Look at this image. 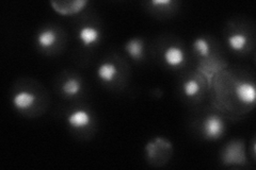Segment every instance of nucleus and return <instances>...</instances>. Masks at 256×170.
Returning <instances> with one entry per match:
<instances>
[{
	"mask_svg": "<svg viewBox=\"0 0 256 170\" xmlns=\"http://www.w3.org/2000/svg\"><path fill=\"white\" fill-rule=\"evenodd\" d=\"M224 130H226V125L220 116L210 114L204 118L202 131L205 139L214 141L218 140L223 135Z\"/></svg>",
	"mask_w": 256,
	"mask_h": 170,
	"instance_id": "nucleus-1",
	"label": "nucleus"
},
{
	"mask_svg": "<svg viewBox=\"0 0 256 170\" xmlns=\"http://www.w3.org/2000/svg\"><path fill=\"white\" fill-rule=\"evenodd\" d=\"M237 99L244 104H254L256 99V88L252 82L240 81L235 86Z\"/></svg>",
	"mask_w": 256,
	"mask_h": 170,
	"instance_id": "nucleus-2",
	"label": "nucleus"
},
{
	"mask_svg": "<svg viewBox=\"0 0 256 170\" xmlns=\"http://www.w3.org/2000/svg\"><path fill=\"white\" fill-rule=\"evenodd\" d=\"M88 1L86 0H76V1H50L52 9L61 15L76 14L84 9Z\"/></svg>",
	"mask_w": 256,
	"mask_h": 170,
	"instance_id": "nucleus-3",
	"label": "nucleus"
},
{
	"mask_svg": "<svg viewBox=\"0 0 256 170\" xmlns=\"http://www.w3.org/2000/svg\"><path fill=\"white\" fill-rule=\"evenodd\" d=\"M164 61L169 67H180L186 61V53L178 46H169L164 51Z\"/></svg>",
	"mask_w": 256,
	"mask_h": 170,
	"instance_id": "nucleus-4",
	"label": "nucleus"
},
{
	"mask_svg": "<svg viewBox=\"0 0 256 170\" xmlns=\"http://www.w3.org/2000/svg\"><path fill=\"white\" fill-rule=\"evenodd\" d=\"M68 124L70 127L74 129H84L91 124V114L86 110L78 109L73 112H70L68 116Z\"/></svg>",
	"mask_w": 256,
	"mask_h": 170,
	"instance_id": "nucleus-5",
	"label": "nucleus"
},
{
	"mask_svg": "<svg viewBox=\"0 0 256 170\" xmlns=\"http://www.w3.org/2000/svg\"><path fill=\"white\" fill-rule=\"evenodd\" d=\"M78 38L84 47H91L100 42V31L96 27L86 25L79 29Z\"/></svg>",
	"mask_w": 256,
	"mask_h": 170,
	"instance_id": "nucleus-6",
	"label": "nucleus"
},
{
	"mask_svg": "<svg viewBox=\"0 0 256 170\" xmlns=\"http://www.w3.org/2000/svg\"><path fill=\"white\" fill-rule=\"evenodd\" d=\"M36 96L28 91L18 92L12 98V105L18 111L29 110L36 102Z\"/></svg>",
	"mask_w": 256,
	"mask_h": 170,
	"instance_id": "nucleus-7",
	"label": "nucleus"
},
{
	"mask_svg": "<svg viewBox=\"0 0 256 170\" xmlns=\"http://www.w3.org/2000/svg\"><path fill=\"white\" fill-rule=\"evenodd\" d=\"M96 75H98V77L102 82L110 83L112 81H114V79L118 75V69L114 63L104 62L98 67Z\"/></svg>",
	"mask_w": 256,
	"mask_h": 170,
	"instance_id": "nucleus-8",
	"label": "nucleus"
},
{
	"mask_svg": "<svg viewBox=\"0 0 256 170\" xmlns=\"http://www.w3.org/2000/svg\"><path fill=\"white\" fill-rule=\"evenodd\" d=\"M58 40V34L52 28H45L36 35V43L42 49H50Z\"/></svg>",
	"mask_w": 256,
	"mask_h": 170,
	"instance_id": "nucleus-9",
	"label": "nucleus"
},
{
	"mask_svg": "<svg viewBox=\"0 0 256 170\" xmlns=\"http://www.w3.org/2000/svg\"><path fill=\"white\" fill-rule=\"evenodd\" d=\"M125 51L132 59L139 61L144 56V42L141 38L134 37L125 44Z\"/></svg>",
	"mask_w": 256,
	"mask_h": 170,
	"instance_id": "nucleus-10",
	"label": "nucleus"
},
{
	"mask_svg": "<svg viewBox=\"0 0 256 170\" xmlns=\"http://www.w3.org/2000/svg\"><path fill=\"white\" fill-rule=\"evenodd\" d=\"M61 90L63 94L68 96V97H75L79 95V93L82 90V81H80L78 78H68L66 81H64Z\"/></svg>",
	"mask_w": 256,
	"mask_h": 170,
	"instance_id": "nucleus-11",
	"label": "nucleus"
},
{
	"mask_svg": "<svg viewBox=\"0 0 256 170\" xmlns=\"http://www.w3.org/2000/svg\"><path fill=\"white\" fill-rule=\"evenodd\" d=\"M224 161L228 164H239L240 161H244V151L240 150L239 144L233 145L230 144L226 150V155H224Z\"/></svg>",
	"mask_w": 256,
	"mask_h": 170,
	"instance_id": "nucleus-12",
	"label": "nucleus"
},
{
	"mask_svg": "<svg viewBox=\"0 0 256 170\" xmlns=\"http://www.w3.org/2000/svg\"><path fill=\"white\" fill-rule=\"evenodd\" d=\"M248 44V37L244 33L237 32V33L230 34L228 37V45L232 50L242 51Z\"/></svg>",
	"mask_w": 256,
	"mask_h": 170,
	"instance_id": "nucleus-13",
	"label": "nucleus"
},
{
	"mask_svg": "<svg viewBox=\"0 0 256 170\" xmlns=\"http://www.w3.org/2000/svg\"><path fill=\"white\" fill-rule=\"evenodd\" d=\"M201 91V85L196 79H189L182 84V92L188 98H194Z\"/></svg>",
	"mask_w": 256,
	"mask_h": 170,
	"instance_id": "nucleus-14",
	"label": "nucleus"
},
{
	"mask_svg": "<svg viewBox=\"0 0 256 170\" xmlns=\"http://www.w3.org/2000/svg\"><path fill=\"white\" fill-rule=\"evenodd\" d=\"M194 49L204 58L210 54V45L204 37H198L194 40Z\"/></svg>",
	"mask_w": 256,
	"mask_h": 170,
	"instance_id": "nucleus-15",
	"label": "nucleus"
},
{
	"mask_svg": "<svg viewBox=\"0 0 256 170\" xmlns=\"http://www.w3.org/2000/svg\"><path fill=\"white\" fill-rule=\"evenodd\" d=\"M157 151H158V144L155 141L150 142L146 146V152L148 159H154L156 157Z\"/></svg>",
	"mask_w": 256,
	"mask_h": 170,
	"instance_id": "nucleus-16",
	"label": "nucleus"
},
{
	"mask_svg": "<svg viewBox=\"0 0 256 170\" xmlns=\"http://www.w3.org/2000/svg\"><path fill=\"white\" fill-rule=\"evenodd\" d=\"M150 3L153 5H166V4H171L172 1L171 0H153Z\"/></svg>",
	"mask_w": 256,
	"mask_h": 170,
	"instance_id": "nucleus-17",
	"label": "nucleus"
}]
</instances>
